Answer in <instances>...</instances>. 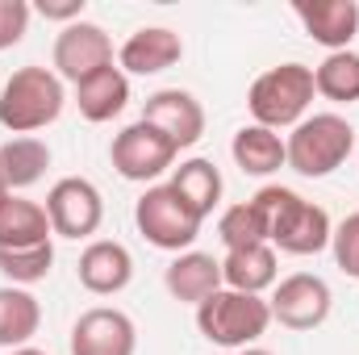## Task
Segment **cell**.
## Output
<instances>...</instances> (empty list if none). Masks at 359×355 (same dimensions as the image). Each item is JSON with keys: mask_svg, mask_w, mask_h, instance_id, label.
Wrapping results in <instances>:
<instances>
[{"mask_svg": "<svg viewBox=\"0 0 359 355\" xmlns=\"http://www.w3.org/2000/svg\"><path fill=\"white\" fill-rule=\"evenodd\" d=\"M251 201L268 222V243L276 251H284V255H318V251L330 247V234H334L330 213L322 205L305 201L301 192L268 184Z\"/></svg>", "mask_w": 359, "mask_h": 355, "instance_id": "1", "label": "cell"}, {"mask_svg": "<svg viewBox=\"0 0 359 355\" xmlns=\"http://www.w3.org/2000/svg\"><path fill=\"white\" fill-rule=\"evenodd\" d=\"M63 105H67L63 80L50 67L29 63V67H17L0 88V126L17 138H34L38 130L59 121Z\"/></svg>", "mask_w": 359, "mask_h": 355, "instance_id": "2", "label": "cell"}, {"mask_svg": "<svg viewBox=\"0 0 359 355\" xmlns=\"http://www.w3.org/2000/svg\"><path fill=\"white\" fill-rule=\"evenodd\" d=\"M288 151V168L305 180H322L339 172L351 151H355V130L343 113H309L305 121H297L284 138Z\"/></svg>", "mask_w": 359, "mask_h": 355, "instance_id": "3", "label": "cell"}, {"mask_svg": "<svg viewBox=\"0 0 359 355\" xmlns=\"http://www.w3.org/2000/svg\"><path fill=\"white\" fill-rule=\"evenodd\" d=\"M313 67L305 63H280L268 67L251 92H247V109L255 117V126H268V130H292L297 121L309 117V105H313Z\"/></svg>", "mask_w": 359, "mask_h": 355, "instance_id": "4", "label": "cell"}, {"mask_svg": "<svg viewBox=\"0 0 359 355\" xmlns=\"http://www.w3.org/2000/svg\"><path fill=\"white\" fill-rule=\"evenodd\" d=\"M271 326V309L264 297L251 293H234V288H217L209 301L196 305V330L213 343V347H255Z\"/></svg>", "mask_w": 359, "mask_h": 355, "instance_id": "5", "label": "cell"}, {"mask_svg": "<svg viewBox=\"0 0 359 355\" xmlns=\"http://www.w3.org/2000/svg\"><path fill=\"white\" fill-rule=\"evenodd\" d=\"M134 226H138V234L151 247L184 255V251H192V243H196V234H201L205 222L188 209V201L180 196L172 184H151L134 201Z\"/></svg>", "mask_w": 359, "mask_h": 355, "instance_id": "6", "label": "cell"}, {"mask_svg": "<svg viewBox=\"0 0 359 355\" xmlns=\"http://www.w3.org/2000/svg\"><path fill=\"white\" fill-rule=\"evenodd\" d=\"M109 159H113V172L121 180H134V184H155V180L163 176V172H172L180 159L176 142L172 138H163L151 121H134V126H126L117 138H113V147H109Z\"/></svg>", "mask_w": 359, "mask_h": 355, "instance_id": "7", "label": "cell"}, {"mask_svg": "<svg viewBox=\"0 0 359 355\" xmlns=\"http://www.w3.org/2000/svg\"><path fill=\"white\" fill-rule=\"evenodd\" d=\"M330 305H334V293L313 272H292V276L276 280L268 297L271 322H280L284 330H318L330 318Z\"/></svg>", "mask_w": 359, "mask_h": 355, "instance_id": "8", "label": "cell"}, {"mask_svg": "<svg viewBox=\"0 0 359 355\" xmlns=\"http://www.w3.org/2000/svg\"><path fill=\"white\" fill-rule=\"evenodd\" d=\"M46 217L59 239H92L104 222V196L84 176H63L46 192Z\"/></svg>", "mask_w": 359, "mask_h": 355, "instance_id": "9", "label": "cell"}, {"mask_svg": "<svg viewBox=\"0 0 359 355\" xmlns=\"http://www.w3.org/2000/svg\"><path fill=\"white\" fill-rule=\"evenodd\" d=\"M113 67V38L96 21H72L55 38V76L59 80H88L96 72Z\"/></svg>", "mask_w": 359, "mask_h": 355, "instance_id": "10", "label": "cell"}, {"mask_svg": "<svg viewBox=\"0 0 359 355\" xmlns=\"http://www.w3.org/2000/svg\"><path fill=\"white\" fill-rule=\"evenodd\" d=\"M138 351V326L130 314L113 305H96L76 318L72 326V355H134Z\"/></svg>", "mask_w": 359, "mask_h": 355, "instance_id": "11", "label": "cell"}, {"mask_svg": "<svg viewBox=\"0 0 359 355\" xmlns=\"http://www.w3.org/2000/svg\"><path fill=\"white\" fill-rule=\"evenodd\" d=\"M142 121H151L163 138L176 142V151L184 147H196L201 134H205V109L192 92L184 88H159L147 96V109H142Z\"/></svg>", "mask_w": 359, "mask_h": 355, "instance_id": "12", "label": "cell"}, {"mask_svg": "<svg viewBox=\"0 0 359 355\" xmlns=\"http://www.w3.org/2000/svg\"><path fill=\"white\" fill-rule=\"evenodd\" d=\"M180 59H184V42L168 25H142L117 51V67L126 76H159V72L176 67Z\"/></svg>", "mask_w": 359, "mask_h": 355, "instance_id": "13", "label": "cell"}, {"mask_svg": "<svg viewBox=\"0 0 359 355\" xmlns=\"http://www.w3.org/2000/svg\"><path fill=\"white\" fill-rule=\"evenodd\" d=\"M292 13L305 25V34L318 46H326L330 55L334 51H351V42H355V34H359L355 0H301V4H292Z\"/></svg>", "mask_w": 359, "mask_h": 355, "instance_id": "14", "label": "cell"}, {"mask_svg": "<svg viewBox=\"0 0 359 355\" xmlns=\"http://www.w3.org/2000/svg\"><path fill=\"white\" fill-rule=\"evenodd\" d=\"M76 276H80V284L92 297H117L134 280V255L113 239H96V243L84 247V255L76 264Z\"/></svg>", "mask_w": 359, "mask_h": 355, "instance_id": "15", "label": "cell"}, {"mask_svg": "<svg viewBox=\"0 0 359 355\" xmlns=\"http://www.w3.org/2000/svg\"><path fill=\"white\" fill-rule=\"evenodd\" d=\"M163 284H168V293L176 297L180 305H201L217 288H226L222 284V260H213L209 251H184V255H176L168 264Z\"/></svg>", "mask_w": 359, "mask_h": 355, "instance_id": "16", "label": "cell"}, {"mask_svg": "<svg viewBox=\"0 0 359 355\" xmlns=\"http://www.w3.org/2000/svg\"><path fill=\"white\" fill-rule=\"evenodd\" d=\"M55 230H50V217H46V205L21 196V192H8L0 201V251H13V247H38V243H50Z\"/></svg>", "mask_w": 359, "mask_h": 355, "instance_id": "17", "label": "cell"}, {"mask_svg": "<svg viewBox=\"0 0 359 355\" xmlns=\"http://www.w3.org/2000/svg\"><path fill=\"white\" fill-rule=\"evenodd\" d=\"M276 280H280V260H276V247L271 243L243 247V251H226V260H222V284L234 288V293L264 297L268 288H276Z\"/></svg>", "mask_w": 359, "mask_h": 355, "instance_id": "18", "label": "cell"}, {"mask_svg": "<svg viewBox=\"0 0 359 355\" xmlns=\"http://www.w3.org/2000/svg\"><path fill=\"white\" fill-rule=\"evenodd\" d=\"M76 105H80V117L100 126V121H113L126 105H130V76L113 63L104 72H96L88 80L76 84Z\"/></svg>", "mask_w": 359, "mask_h": 355, "instance_id": "19", "label": "cell"}, {"mask_svg": "<svg viewBox=\"0 0 359 355\" xmlns=\"http://www.w3.org/2000/svg\"><path fill=\"white\" fill-rule=\"evenodd\" d=\"M230 155L234 163L247 172V176H271L280 168H288V151H284V138L268 130V126H243L230 142Z\"/></svg>", "mask_w": 359, "mask_h": 355, "instance_id": "20", "label": "cell"}, {"mask_svg": "<svg viewBox=\"0 0 359 355\" xmlns=\"http://www.w3.org/2000/svg\"><path fill=\"white\" fill-rule=\"evenodd\" d=\"M168 184L188 201V209H192L201 222L213 217V209L222 205V192H226L222 172H217L213 159H184L180 168H172V180H168Z\"/></svg>", "mask_w": 359, "mask_h": 355, "instance_id": "21", "label": "cell"}, {"mask_svg": "<svg viewBox=\"0 0 359 355\" xmlns=\"http://www.w3.org/2000/svg\"><path fill=\"white\" fill-rule=\"evenodd\" d=\"M42 326V305L29 288H17V284H4L0 288V347L4 351H17V347H29V339L38 335Z\"/></svg>", "mask_w": 359, "mask_h": 355, "instance_id": "22", "label": "cell"}, {"mask_svg": "<svg viewBox=\"0 0 359 355\" xmlns=\"http://www.w3.org/2000/svg\"><path fill=\"white\" fill-rule=\"evenodd\" d=\"M50 168V147L42 138H8L0 147V172L8 180V192L34 188Z\"/></svg>", "mask_w": 359, "mask_h": 355, "instance_id": "23", "label": "cell"}, {"mask_svg": "<svg viewBox=\"0 0 359 355\" xmlns=\"http://www.w3.org/2000/svg\"><path fill=\"white\" fill-rule=\"evenodd\" d=\"M313 88L318 96L334 105H355L359 100V55L355 51H334L313 67Z\"/></svg>", "mask_w": 359, "mask_h": 355, "instance_id": "24", "label": "cell"}, {"mask_svg": "<svg viewBox=\"0 0 359 355\" xmlns=\"http://www.w3.org/2000/svg\"><path fill=\"white\" fill-rule=\"evenodd\" d=\"M217 239L226 251H243V247H259L268 243V222L255 209V201H238L230 209H222L217 217Z\"/></svg>", "mask_w": 359, "mask_h": 355, "instance_id": "25", "label": "cell"}, {"mask_svg": "<svg viewBox=\"0 0 359 355\" xmlns=\"http://www.w3.org/2000/svg\"><path fill=\"white\" fill-rule=\"evenodd\" d=\"M55 267V243H38V247H13L0 251V276L17 288H29L38 280H46Z\"/></svg>", "mask_w": 359, "mask_h": 355, "instance_id": "26", "label": "cell"}, {"mask_svg": "<svg viewBox=\"0 0 359 355\" xmlns=\"http://www.w3.org/2000/svg\"><path fill=\"white\" fill-rule=\"evenodd\" d=\"M330 251H334V264L343 276L359 280V213H347L334 234H330Z\"/></svg>", "mask_w": 359, "mask_h": 355, "instance_id": "27", "label": "cell"}, {"mask_svg": "<svg viewBox=\"0 0 359 355\" xmlns=\"http://www.w3.org/2000/svg\"><path fill=\"white\" fill-rule=\"evenodd\" d=\"M29 13H34V8H29L25 0H0V51L17 46V42L25 38Z\"/></svg>", "mask_w": 359, "mask_h": 355, "instance_id": "28", "label": "cell"}, {"mask_svg": "<svg viewBox=\"0 0 359 355\" xmlns=\"http://www.w3.org/2000/svg\"><path fill=\"white\" fill-rule=\"evenodd\" d=\"M38 13L46 17V21H63V25H72V21H84V0H59V4H38Z\"/></svg>", "mask_w": 359, "mask_h": 355, "instance_id": "29", "label": "cell"}, {"mask_svg": "<svg viewBox=\"0 0 359 355\" xmlns=\"http://www.w3.org/2000/svg\"><path fill=\"white\" fill-rule=\"evenodd\" d=\"M8 355H46V351H38V347H17V351H8Z\"/></svg>", "mask_w": 359, "mask_h": 355, "instance_id": "30", "label": "cell"}, {"mask_svg": "<svg viewBox=\"0 0 359 355\" xmlns=\"http://www.w3.org/2000/svg\"><path fill=\"white\" fill-rule=\"evenodd\" d=\"M234 355H271V351H264V347H243V351H234Z\"/></svg>", "mask_w": 359, "mask_h": 355, "instance_id": "31", "label": "cell"}, {"mask_svg": "<svg viewBox=\"0 0 359 355\" xmlns=\"http://www.w3.org/2000/svg\"><path fill=\"white\" fill-rule=\"evenodd\" d=\"M8 196V180H4V172H0V201Z\"/></svg>", "mask_w": 359, "mask_h": 355, "instance_id": "32", "label": "cell"}]
</instances>
